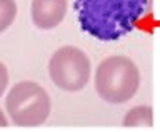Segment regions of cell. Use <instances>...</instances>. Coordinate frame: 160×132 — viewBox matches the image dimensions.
Listing matches in <instances>:
<instances>
[{
  "mask_svg": "<svg viewBox=\"0 0 160 132\" xmlns=\"http://www.w3.org/2000/svg\"><path fill=\"white\" fill-rule=\"evenodd\" d=\"M80 29L102 42H113L135 29L148 0H73Z\"/></svg>",
  "mask_w": 160,
  "mask_h": 132,
  "instance_id": "cell-1",
  "label": "cell"
},
{
  "mask_svg": "<svg viewBox=\"0 0 160 132\" xmlns=\"http://www.w3.org/2000/svg\"><path fill=\"white\" fill-rule=\"evenodd\" d=\"M138 87L140 72L128 57H107L95 70V90L105 102L123 104L137 94Z\"/></svg>",
  "mask_w": 160,
  "mask_h": 132,
  "instance_id": "cell-2",
  "label": "cell"
},
{
  "mask_svg": "<svg viewBox=\"0 0 160 132\" xmlns=\"http://www.w3.org/2000/svg\"><path fill=\"white\" fill-rule=\"evenodd\" d=\"M5 109L15 125L37 127L48 119L52 102L42 85L32 80H22L10 89L5 99Z\"/></svg>",
  "mask_w": 160,
  "mask_h": 132,
  "instance_id": "cell-3",
  "label": "cell"
},
{
  "mask_svg": "<svg viewBox=\"0 0 160 132\" xmlns=\"http://www.w3.org/2000/svg\"><path fill=\"white\" fill-rule=\"evenodd\" d=\"M90 60L83 50L65 45L55 50L48 62L52 82L65 92H78L90 80Z\"/></svg>",
  "mask_w": 160,
  "mask_h": 132,
  "instance_id": "cell-4",
  "label": "cell"
},
{
  "mask_svg": "<svg viewBox=\"0 0 160 132\" xmlns=\"http://www.w3.org/2000/svg\"><path fill=\"white\" fill-rule=\"evenodd\" d=\"M68 0H32V22L40 30H52L62 24Z\"/></svg>",
  "mask_w": 160,
  "mask_h": 132,
  "instance_id": "cell-5",
  "label": "cell"
},
{
  "mask_svg": "<svg viewBox=\"0 0 160 132\" xmlns=\"http://www.w3.org/2000/svg\"><path fill=\"white\" fill-rule=\"evenodd\" d=\"M153 124V112L148 105H140V107L130 109L123 117V127L138 129V127H152Z\"/></svg>",
  "mask_w": 160,
  "mask_h": 132,
  "instance_id": "cell-6",
  "label": "cell"
},
{
  "mask_svg": "<svg viewBox=\"0 0 160 132\" xmlns=\"http://www.w3.org/2000/svg\"><path fill=\"white\" fill-rule=\"evenodd\" d=\"M17 17V3L15 0H0V34H3Z\"/></svg>",
  "mask_w": 160,
  "mask_h": 132,
  "instance_id": "cell-7",
  "label": "cell"
},
{
  "mask_svg": "<svg viewBox=\"0 0 160 132\" xmlns=\"http://www.w3.org/2000/svg\"><path fill=\"white\" fill-rule=\"evenodd\" d=\"M7 85H8V70L2 62H0V97H2L3 92L7 90Z\"/></svg>",
  "mask_w": 160,
  "mask_h": 132,
  "instance_id": "cell-8",
  "label": "cell"
},
{
  "mask_svg": "<svg viewBox=\"0 0 160 132\" xmlns=\"http://www.w3.org/2000/svg\"><path fill=\"white\" fill-rule=\"evenodd\" d=\"M8 122H7V117L3 115V112L0 110V127H7Z\"/></svg>",
  "mask_w": 160,
  "mask_h": 132,
  "instance_id": "cell-9",
  "label": "cell"
}]
</instances>
